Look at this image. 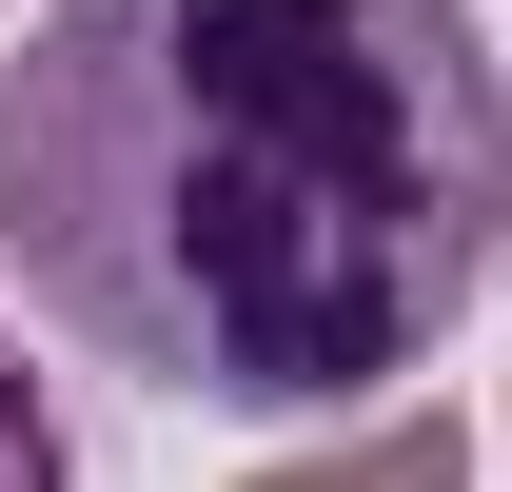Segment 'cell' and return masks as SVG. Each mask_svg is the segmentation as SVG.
Listing matches in <instances>:
<instances>
[{
	"label": "cell",
	"mask_w": 512,
	"mask_h": 492,
	"mask_svg": "<svg viewBox=\"0 0 512 492\" xmlns=\"http://www.w3.org/2000/svg\"><path fill=\"white\" fill-rule=\"evenodd\" d=\"M0 492H79V453H60V394H40V355L0 335Z\"/></svg>",
	"instance_id": "3957f363"
},
{
	"label": "cell",
	"mask_w": 512,
	"mask_h": 492,
	"mask_svg": "<svg viewBox=\"0 0 512 492\" xmlns=\"http://www.w3.org/2000/svg\"><path fill=\"white\" fill-rule=\"evenodd\" d=\"M237 492H473V414H375V433H335V453H276V473H237Z\"/></svg>",
	"instance_id": "7a4b0ae2"
},
{
	"label": "cell",
	"mask_w": 512,
	"mask_h": 492,
	"mask_svg": "<svg viewBox=\"0 0 512 492\" xmlns=\"http://www.w3.org/2000/svg\"><path fill=\"white\" fill-rule=\"evenodd\" d=\"M512 237L473 0H40L0 60V276L197 414H355L453 355Z\"/></svg>",
	"instance_id": "6da1fadb"
}]
</instances>
